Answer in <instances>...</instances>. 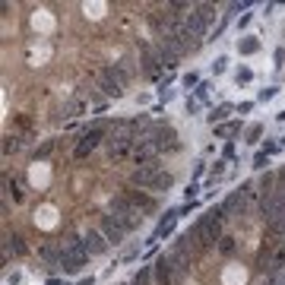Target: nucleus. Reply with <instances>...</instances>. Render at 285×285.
<instances>
[{"label": "nucleus", "instance_id": "f257e3e1", "mask_svg": "<svg viewBox=\"0 0 285 285\" xmlns=\"http://www.w3.org/2000/svg\"><path fill=\"white\" fill-rule=\"evenodd\" d=\"M124 194L133 200V206H136V212L142 219H149V216H156V212L162 209V200L156 197V194H149V190H139V187H124Z\"/></svg>", "mask_w": 285, "mask_h": 285}, {"label": "nucleus", "instance_id": "f03ea898", "mask_svg": "<svg viewBox=\"0 0 285 285\" xmlns=\"http://www.w3.org/2000/svg\"><path fill=\"white\" fill-rule=\"evenodd\" d=\"M99 231L108 238V244H114V247H117V244H124V238L130 234V231H127V225L117 219V216H111V212H102V216H99Z\"/></svg>", "mask_w": 285, "mask_h": 285}, {"label": "nucleus", "instance_id": "7ed1b4c3", "mask_svg": "<svg viewBox=\"0 0 285 285\" xmlns=\"http://www.w3.org/2000/svg\"><path fill=\"white\" fill-rule=\"evenodd\" d=\"M82 247H86V254L89 257H102V254H108V238H105L102 231H95V228H89V231H82Z\"/></svg>", "mask_w": 285, "mask_h": 285}, {"label": "nucleus", "instance_id": "20e7f679", "mask_svg": "<svg viewBox=\"0 0 285 285\" xmlns=\"http://www.w3.org/2000/svg\"><path fill=\"white\" fill-rule=\"evenodd\" d=\"M10 257H13V260H22V257H26V238H22L19 231H13V234L7 231V241H4V260H10Z\"/></svg>", "mask_w": 285, "mask_h": 285}, {"label": "nucleus", "instance_id": "39448f33", "mask_svg": "<svg viewBox=\"0 0 285 285\" xmlns=\"http://www.w3.org/2000/svg\"><path fill=\"white\" fill-rule=\"evenodd\" d=\"M234 48H238V54H241V57H254V54H260L263 41H260V35H241Z\"/></svg>", "mask_w": 285, "mask_h": 285}, {"label": "nucleus", "instance_id": "423d86ee", "mask_svg": "<svg viewBox=\"0 0 285 285\" xmlns=\"http://www.w3.org/2000/svg\"><path fill=\"white\" fill-rule=\"evenodd\" d=\"M241 127H244L241 117H231V121H225V124H219V127H212V136H216V139H231V136L241 133Z\"/></svg>", "mask_w": 285, "mask_h": 285}, {"label": "nucleus", "instance_id": "0eeeda50", "mask_svg": "<svg viewBox=\"0 0 285 285\" xmlns=\"http://www.w3.org/2000/svg\"><path fill=\"white\" fill-rule=\"evenodd\" d=\"M177 209H171V212H165L162 216V222H159V228H156V238H171L174 234V225H177Z\"/></svg>", "mask_w": 285, "mask_h": 285}, {"label": "nucleus", "instance_id": "6e6552de", "mask_svg": "<svg viewBox=\"0 0 285 285\" xmlns=\"http://www.w3.org/2000/svg\"><path fill=\"white\" fill-rule=\"evenodd\" d=\"M231 111H234V105H231V102H219L216 108L209 111V124H212V127H219V121L225 124V117H228Z\"/></svg>", "mask_w": 285, "mask_h": 285}, {"label": "nucleus", "instance_id": "1a4fd4ad", "mask_svg": "<svg viewBox=\"0 0 285 285\" xmlns=\"http://www.w3.org/2000/svg\"><path fill=\"white\" fill-rule=\"evenodd\" d=\"M251 82H254V70L247 64H241L234 70V86H251Z\"/></svg>", "mask_w": 285, "mask_h": 285}, {"label": "nucleus", "instance_id": "9d476101", "mask_svg": "<svg viewBox=\"0 0 285 285\" xmlns=\"http://www.w3.org/2000/svg\"><path fill=\"white\" fill-rule=\"evenodd\" d=\"M225 168H228V162H225V159H216V162H212V168H209V181H206V187H212V184H216L219 177L225 174Z\"/></svg>", "mask_w": 285, "mask_h": 285}, {"label": "nucleus", "instance_id": "9b49d317", "mask_svg": "<svg viewBox=\"0 0 285 285\" xmlns=\"http://www.w3.org/2000/svg\"><path fill=\"white\" fill-rule=\"evenodd\" d=\"M228 64H231V61H228V54H219L216 61H212V73H216V76H222L225 70H228Z\"/></svg>", "mask_w": 285, "mask_h": 285}, {"label": "nucleus", "instance_id": "f8f14e48", "mask_svg": "<svg viewBox=\"0 0 285 285\" xmlns=\"http://www.w3.org/2000/svg\"><path fill=\"white\" fill-rule=\"evenodd\" d=\"M260 136H263V124H251L247 133H244V142H257Z\"/></svg>", "mask_w": 285, "mask_h": 285}, {"label": "nucleus", "instance_id": "ddd939ff", "mask_svg": "<svg viewBox=\"0 0 285 285\" xmlns=\"http://www.w3.org/2000/svg\"><path fill=\"white\" fill-rule=\"evenodd\" d=\"M181 86H184V89H194V92H197V89H200V76L194 73V70H190V73H184V76H181Z\"/></svg>", "mask_w": 285, "mask_h": 285}, {"label": "nucleus", "instance_id": "4468645a", "mask_svg": "<svg viewBox=\"0 0 285 285\" xmlns=\"http://www.w3.org/2000/svg\"><path fill=\"white\" fill-rule=\"evenodd\" d=\"M212 89H216L212 82H200V89H197V95H194V99H197L200 105H203V102H209V92H212Z\"/></svg>", "mask_w": 285, "mask_h": 285}, {"label": "nucleus", "instance_id": "2eb2a0df", "mask_svg": "<svg viewBox=\"0 0 285 285\" xmlns=\"http://www.w3.org/2000/svg\"><path fill=\"white\" fill-rule=\"evenodd\" d=\"M276 95H279V86H266V89L257 92V102H272Z\"/></svg>", "mask_w": 285, "mask_h": 285}, {"label": "nucleus", "instance_id": "dca6fc26", "mask_svg": "<svg viewBox=\"0 0 285 285\" xmlns=\"http://www.w3.org/2000/svg\"><path fill=\"white\" fill-rule=\"evenodd\" d=\"M200 108H203V105H200L197 99H190V95H187V99H184V111H187L190 117H194V114H200Z\"/></svg>", "mask_w": 285, "mask_h": 285}, {"label": "nucleus", "instance_id": "f3484780", "mask_svg": "<svg viewBox=\"0 0 285 285\" xmlns=\"http://www.w3.org/2000/svg\"><path fill=\"white\" fill-rule=\"evenodd\" d=\"M266 165H269V156H266V152H263V149H260V152H257V156H254V168H257V171H263V168H266Z\"/></svg>", "mask_w": 285, "mask_h": 285}, {"label": "nucleus", "instance_id": "a211bd4d", "mask_svg": "<svg viewBox=\"0 0 285 285\" xmlns=\"http://www.w3.org/2000/svg\"><path fill=\"white\" fill-rule=\"evenodd\" d=\"M279 149H282V142H279V139H269V142H263V152H266V156H269V159H272V156H276V152H279Z\"/></svg>", "mask_w": 285, "mask_h": 285}, {"label": "nucleus", "instance_id": "6ab92c4d", "mask_svg": "<svg viewBox=\"0 0 285 285\" xmlns=\"http://www.w3.org/2000/svg\"><path fill=\"white\" fill-rule=\"evenodd\" d=\"M219 251H222L225 257H231V254H234V241H231V238H222V241H219Z\"/></svg>", "mask_w": 285, "mask_h": 285}, {"label": "nucleus", "instance_id": "aec40b11", "mask_svg": "<svg viewBox=\"0 0 285 285\" xmlns=\"http://www.w3.org/2000/svg\"><path fill=\"white\" fill-rule=\"evenodd\" d=\"M254 105H257V102H241V105H234V114H241V117H244V114H251V111H254Z\"/></svg>", "mask_w": 285, "mask_h": 285}, {"label": "nucleus", "instance_id": "412c9836", "mask_svg": "<svg viewBox=\"0 0 285 285\" xmlns=\"http://www.w3.org/2000/svg\"><path fill=\"white\" fill-rule=\"evenodd\" d=\"M184 194H187V203H190V200H194V197L200 194V184H187V190H184Z\"/></svg>", "mask_w": 285, "mask_h": 285}, {"label": "nucleus", "instance_id": "4be33fe9", "mask_svg": "<svg viewBox=\"0 0 285 285\" xmlns=\"http://www.w3.org/2000/svg\"><path fill=\"white\" fill-rule=\"evenodd\" d=\"M272 61H276V67L285 64V48H276V54H272Z\"/></svg>", "mask_w": 285, "mask_h": 285}, {"label": "nucleus", "instance_id": "5701e85b", "mask_svg": "<svg viewBox=\"0 0 285 285\" xmlns=\"http://www.w3.org/2000/svg\"><path fill=\"white\" fill-rule=\"evenodd\" d=\"M251 19H254V13H244L241 19H238V29H247V26H251Z\"/></svg>", "mask_w": 285, "mask_h": 285}, {"label": "nucleus", "instance_id": "b1692460", "mask_svg": "<svg viewBox=\"0 0 285 285\" xmlns=\"http://www.w3.org/2000/svg\"><path fill=\"white\" fill-rule=\"evenodd\" d=\"M228 159H234V142H228V146H225V162Z\"/></svg>", "mask_w": 285, "mask_h": 285}, {"label": "nucleus", "instance_id": "393cba45", "mask_svg": "<svg viewBox=\"0 0 285 285\" xmlns=\"http://www.w3.org/2000/svg\"><path fill=\"white\" fill-rule=\"evenodd\" d=\"M92 282H95V279L89 276V279H82V282H76V285H92Z\"/></svg>", "mask_w": 285, "mask_h": 285}]
</instances>
